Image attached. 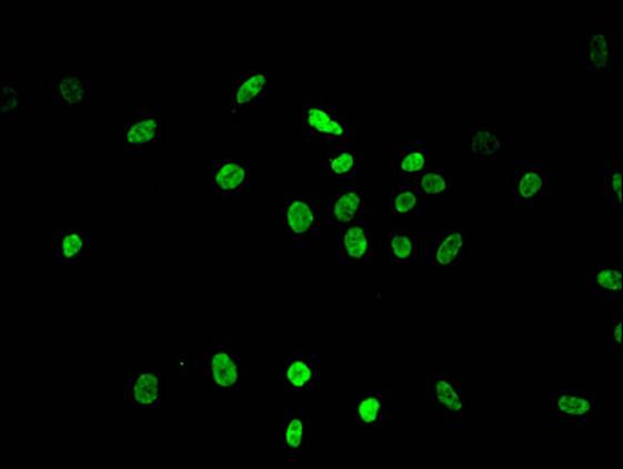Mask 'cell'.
Listing matches in <instances>:
<instances>
[{"label": "cell", "mask_w": 623, "mask_h": 469, "mask_svg": "<svg viewBox=\"0 0 623 469\" xmlns=\"http://www.w3.org/2000/svg\"><path fill=\"white\" fill-rule=\"evenodd\" d=\"M298 131L301 139L335 147L353 144L354 140L351 114L315 98L304 99L298 106Z\"/></svg>", "instance_id": "obj_1"}, {"label": "cell", "mask_w": 623, "mask_h": 469, "mask_svg": "<svg viewBox=\"0 0 623 469\" xmlns=\"http://www.w3.org/2000/svg\"><path fill=\"white\" fill-rule=\"evenodd\" d=\"M277 83V74L263 63L251 64L235 74L231 85L224 90L225 122L237 124L247 114L258 112L259 106L273 93Z\"/></svg>", "instance_id": "obj_2"}, {"label": "cell", "mask_w": 623, "mask_h": 469, "mask_svg": "<svg viewBox=\"0 0 623 469\" xmlns=\"http://www.w3.org/2000/svg\"><path fill=\"white\" fill-rule=\"evenodd\" d=\"M124 410L160 414L167 402V369L162 364L137 365L124 377Z\"/></svg>", "instance_id": "obj_3"}, {"label": "cell", "mask_w": 623, "mask_h": 469, "mask_svg": "<svg viewBox=\"0 0 623 469\" xmlns=\"http://www.w3.org/2000/svg\"><path fill=\"white\" fill-rule=\"evenodd\" d=\"M475 247L472 232L462 226H439L428 244L426 258L431 268L442 276H450L468 263Z\"/></svg>", "instance_id": "obj_4"}, {"label": "cell", "mask_w": 623, "mask_h": 469, "mask_svg": "<svg viewBox=\"0 0 623 469\" xmlns=\"http://www.w3.org/2000/svg\"><path fill=\"white\" fill-rule=\"evenodd\" d=\"M424 395L439 415L453 421H462L472 414L468 384L461 374H430L424 383Z\"/></svg>", "instance_id": "obj_5"}, {"label": "cell", "mask_w": 623, "mask_h": 469, "mask_svg": "<svg viewBox=\"0 0 623 469\" xmlns=\"http://www.w3.org/2000/svg\"><path fill=\"white\" fill-rule=\"evenodd\" d=\"M549 407L554 421L575 427L592 425L603 409L602 400L595 392L573 385L553 388Z\"/></svg>", "instance_id": "obj_6"}, {"label": "cell", "mask_w": 623, "mask_h": 469, "mask_svg": "<svg viewBox=\"0 0 623 469\" xmlns=\"http://www.w3.org/2000/svg\"><path fill=\"white\" fill-rule=\"evenodd\" d=\"M315 448V421L311 411H285L274 427V449L285 459L303 460Z\"/></svg>", "instance_id": "obj_7"}, {"label": "cell", "mask_w": 623, "mask_h": 469, "mask_svg": "<svg viewBox=\"0 0 623 469\" xmlns=\"http://www.w3.org/2000/svg\"><path fill=\"white\" fill-rule=\"evenodd\" d=\"M274 224L289 238H315L321 226V205L313 197H281L274 204Z\"/></svg>", "instance_id": "obj_8"}, {"label": "cell", "mask_w": 623, "mask_h": 469, "mask_svg": "<svg viewBox=\"0 0 623 469\" xmlns=\"http://www.w3.org/2000/svg\"><path fill=\"white\" fill-rule=\"evenodd\" d=\"M201 371L205 387L217 391L242 390L247 365L242 350L212 348L202 350Z\"/></svg>", "instance_id": "obj_9"}, {"label": "cell", "mask_w": 623, "mask_h": 469, "mask_svg": "<svg viewBox=\"0 0 623 469\" xmlns=\"http://www.w3.org/2000/svg\"><path fill=\"white\" fill-rule=\"evenodd\" d=\"M274 385L282 391L316 390L320 387V364L313 350H284L274 366Z\"/></svg>", "instance_id": "obj_10"}, {"label": "cell", "mask_w": 623, "mask_h": 469, "mask_svg": "<svg viewBox=\"0 0 623 469\" xmlns=\"http://www.w3.org/2000/svg\"><path fill=\"white\" fill-rule=\"evenodd\" d=\"M378 227L365 217L335 228V253L342 265L365 266L376 262Z\"/></svg>", "instance_id": "obj_11"}, {"label": "cell", "mask_w": 623, "mask_h": 469, "mask_svg": "<svg viewBox=\"0 0 623 469\" xmlns=\"http://www.w3.org/2000/svg\"><path fill=\"white\" fill-rule=\"evenodd\" d=\"M254 165L250 160L217 159L210 163L208 194L213 201H239L252 188Z\"/></svg>", "instance_id": "obj_12"}, {"label": "cell", "mask_w": 623, "mask_h": 469, "mask_svg": "<svg viewBox=\"0 0 623 469\" xmlns=\"http://www.w3.org/2000/svg\"><path fill=\"white\" fill-rule=\"evenodd\" d=\"M510 152V139L500 125L491 122H473L464 128L462 156L468 163L488 165L502 162Z\"/></svg>", "instance_id": "obj_13"}, {"label": "cell", "mask_w": 623, "mask_h": 469, "mask_svg": "<svg viewBox=\"0 0 623 469\" xmlns=\"http://www.w3.org/2000/svg\"><path fill=\"white\" fill-rule=\"evenodd\" d=\"M167 114L163 112H135L125 116L122 125L124 151L155 152L165 144Z\"/></svg>", "instance_id": "obj_14"}, {"label": "cell", "mask_w": 623, "mask_h": 469, "mask_svg": "<svg viewBox=\"0 0 623 469\" xmlns=\"http://www.w3.org/2000/svg\"><path fill=\"white\" fill-rule=\"evenodd\" d=\"M615 67L614 26L594 24L583 33V68L591 75H611Z\"/></svg>", "instance_id": "obj_15"}, {"label": "cell", "mask_w": 623, "mask_h": 469, "mask_svg": "<svg viewBox=\"0 0 623 469\" xmlns=\"http://www.w3.org/2000/svg\"><path fill=\"white\" fill-rule=\"evenodd\" d=\"M369 193L361 186H343L328 197L324 208H321V224L339 228L364 217L370 207Z\"/></svg>", "instance_id": "obj_16"}, {"label": "cell", "mask_w": 623, "mask_h": 469, "mask_svg": "<svg viewBox=\"0 0 623 469\" xmlns=\"http://www.w3.org/2000/svg\"><path fill=\"white\" fill-rule=\"evenodd\" d=\"M390 392L388 388H361L348 402V417L351 425L365 429H380L389 425Z\"/></svg>", "instance_id": "obj_17"}, {"label": "cell", "mask_w": 623, "mask_h": 469, "mask_svg": "<svg viewBox=\"0 0 623 469\" xmlns=\"http://www.w3.org/2000/svg\"><path fill=\"white\" fill-rule=\"evenodd\" d=\"M552 173L542 163L523 162L511 175V200L514 202H545L552 200Z\"/></svg>", "instance_id": "obj_18"}, {"label": "cell", "mask_w": 623, "mask_h": 469, "mask_svg": "<svg viewBox=\"0 0 623 469\" xmlns=\"http://www.w3.org/2000/svg\"><path fill=\"white\" fill-rule=\"evenodd\" d=\"M52 102L61 112L83 113L91 106L90 75L87 72H57L49 80Z\"/></svg>", "instance_id": "obj_19"}, {"label": "cell", "mask_w": 623, "mask_h": 469, "mask_svg": "<svg viewBox=\"0 0 623 469\" xmlns=\"http://www.w3.org/2000/svg\"><path fill=\"white\" fill-rule=\"evenodd\" d=\"M52 265L78 266L88 262L91 254V235L88 227L80 224H64L52 236Z\"/></svg>", "instance_id": "obj_20"}, {"label": "cell", "mask_w": 623, "mask_h": 469, "mask_svg": "<svg viewBox=\"0 0 623 469\" xmlns=\"http://www.w3.org/2000/svg\"><path fill=\"white\" fill-rule=\"evenodd\" d=\"M422 239L411 224L389 227L384 236V255L389 265L412 266L419 262Z\"/></svg>", "instance_id": "obj_21"}, {"label": "cell", "mask_w": 623, "mask_h": 469, "mask_svg": "<svg viewBox=\"0 0 623 469\" xmlns=\"http://www.w3.org/2000/svg\"><path fill=\"white\" fill-rule=\"evenodd\" d=\"M320 165L328 179L350 181L364 174L365 152L353 144L338 146L321 156Z\"/></svg>", "instance_id": "obj_22"}, {"label": "cell", "mask_w": 623, "mask_h": 469, "mask_svg": "<svg viewBox=\"0 0 623 469\" xmlns=\"http://www.w3.org/2000/svg\"><path fill=\"white\" fill-rule=\"evenodd\" d=\"M589 284L602 300H622L623 265L615 261L589 263Z\"/></svg>", "instance_id": "obj_23"}, {"label": "cell", "mask_w": 623, "mask_h": 469, "mask_svg": "<svg viewBox=\"0 0 623 469\" xmlns=\"http://www.w3.org/2000/svg\"><path fill=\"white\" fill-rule=\"evenodd\" d=\"M428 141H411L393 152V174L401 183H412L430 166Z\"/></svg>", "instance_id": "obj_24"}, {"label": "cell", "mask_w": 623, "mask_h": 469, "mask_svg": "<svg viewBox=\"0 0 623 469\" xmlns=\"http://www.w3.org/2000/svg\"><path fill=\"white\" fill-rule=\"evenodd\" d=\"M424 210H426V200L412 183H401L390 190L385 200V213L399 223L414 221Z\"/></svg>", "instance_id": "obj_25"}, {"label": "cell", "mask_w": 623, "mask_h": 469, "mask_svg": "<svg viewBox=\"0 0 623 469\" xmlns=\"http://www.w3.org/2000/svg\"><path fill=\"white\" fill-rule=\"evenodd\" d=\"M426 201L449 202L453 200V174L445 163H430L412 182Z\"/></svg>", "instance_id": "obj_26"}, {"label": "cell", "mask_w": 623, "mask_h": 469, "mask_svg": "<svg viewBox=\"0 0 623 469\" xmlns=\"http://www.w3.org/2000/svg\"><path fill=\"white\" fill-rule=\"evenodd\" d=\"M26 114V90L18 80L0 79V124H9Z\"/></svg>", "instance_id": "obj_27"}, {"label": "cell", "mask_w": 623, "mask_h": 469, "mask_svg": "<svg viewBox=\"0 0 623 469\" xmlns=\"http://www.w3.org/2000/svg\"><path fill=\"white\" fill-rule=\"evenodd\" d=\"M622 181H623V167L621 163L611 167L605 175H603L602 181H600V192L605 200L611 202L615 213L622 212Z\"/></svg>", "instance_id": "obj_28"}, {"label": "cell", "mask_w": 623, "mask_h": 469, "mask_svg": "<svg viewBox=\"0 0 623 469\" xmlns=\"http://www.w3.org/2000/svg\"><path fill=\"white\" fill-rule=\"evenodd\" d=\"M607 345L613 353H621L623 346V316L622 313L613 316L606 329Z\"/></svg>", "instance_id": "obj_29"}, {"label": "cell", "mask_w": 623, "mask_h": 469, "mask_svg": "<svg viewBox=\"0 0 623 469\" xmlns=\"http://www.w3.org/2000/svg\"><path fill=\"white\" fill-rule=\"evenodd\" d=\"M174 358L175 373H178L179 376H185V374H189V356L183 353H178Z\"/></svg>", "instance_id": "obj_30"}]
</instances>
